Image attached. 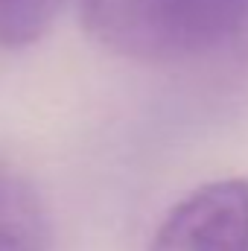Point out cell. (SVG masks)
<instances>
[{
	"mask_svg": "<svg viewBox=\"0 0 248 251\" xmlns=\"http://www.w3.org/2000/svg\"><path fill=\"white\" fill-rule=\"evenodd\" d=\"M85 26L108 50L137 62H181L234 38L248 0H85Z\"/></svg>",
	"mask_w": 248,
	"mask_h": 251,
	"instance_id": "cell-1",
	"label": "cell"
},
{
	"mask_svg": "<svg viewBox=\"0 0 248 251\" xmlns=\"http://www.w3.org/2000/svg\"><path fill=\"white\" fill-rule=\"evenodd\" d=\"M149 251H248V181L222 178L181 199Z\"/></svg>",
	"mask_w": 248,
	"mask_h": 251,
	"instance_id": "cell-2",
	"label": "cell"
},
{
	"mask_svg": "<svg viewBox=\"0 0 248 251\" xmlns=\"http://www.w3.org/2000/svg\"><path fill=\"white\" fill-rule=\"evenodd\" d=\"M50 222L41 199L0 164V251H47Z\"/></svg>",
	"mask_w": 248,
	"mask_h": 251,
	"instance_id": "cell-3",
	"label": "cell"
},
{
	"mask_svg": "<svg viewBox=\"0 0 248 251\" xmlns=\"http://www.w3.org/2000/svg\"><path fill=\"white\" fill-rule=\"evenodd\" d=\"M67 0H0V47H26L50 32Z\"/></svg>",
	"mask_w": 248,
	"mask_h": 251,
	"instance_id": "cell-4",
	"label": "cell"
}]
</instances>
